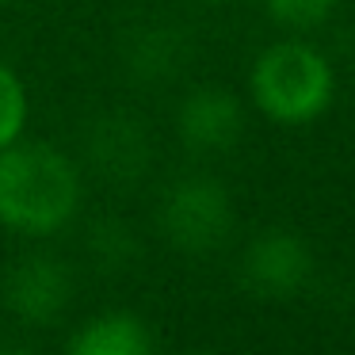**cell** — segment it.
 Instances as JSON below:
<instances>
[{
  "instance_id": "obj_5",
  "label": "cell",
  "mask_w": 355,
  "mask_h": 355,
  "mask_svg": "<svg viewBox=\"0 0 355 355\" xmlns=\"http://www.w3.org/2000/svg\"><path fill=\"white\" fill-rule=\"evenodd\" d=\"M73 302V275L58 256L31 252L16 260L4 275V306L12 317L35 329H50L62 321Z\"/></svg>"
},
{
  "instance_id": "obj_8",
  "label": "cell",
  "mask_w": 355,
  "mask_h": 355,
  "mask_svg": "<svg viewBox=\"0 0 355 355\" xmlns=\"http://www.w3.org/2000/svg\"><path fill=\"white\" fill-rule=\"evenodd\" d=\"M123 58L126 73L138 85H168L191 62V42H187V31L172 24H149L126 39Z\"/></svg>"
},
{
  "instance_id": "obj_11",
  "label": "cell",
  "mask_w": 355,
  "mask_h": 355,
  "mask_svg": "<svg viewBox=\"0 0 355 355\" xmlns=\"http://www.w3.org/2000/svg\"><path fill=\"white\" fill-rule=\"evenodd\" d=\"M24 123H27V92L16 73L8 65H0V149L19 141Z\"/></svg>"
},
{
  "instance_id": "obj_3",
  "label": "cell",
  "mask_w": 355,
  "mask_h": 355,
  "mask_svg": "<svg viewBox=\"0 0 355 355\" xmlns=\"http://www.w3.org/2000/svg\"><path fill=\"white\" fill-rule=\"evenodd\" d=\"M161 233L176 252L207 256L225 245L233 230V202L222 180L214 176H184L164 191L161 210H157Z\"/></svg>"
},
{
  "instance_id": "obj_4",
  "label": "cell",
  "mask_w": 355,
  "mask_h": 355,
  "mask_svg": "<svg viewBox=\"0 0 355 355\" xmlns=\"http://www.w3.org/2000/svg\"><path fill=\"white\" fill-rule=\"evenodd\" d=\"M309 279H313V252L291 230H263L241 256V283L256 298H294L306 291Z\"/></svg>"
},
{
  "instance_id": "obj_14",
  "label": "cell",
  "mask_w": 355,
  "mask_h": 355,
  "mask_svg": "<svg viewBox=\"0 0 355 355\" xmlns=\"http://www.w3.org/2000/svg\"><path fill=\"white\" fill-rule=\"evenodd\" d=\"M199 4H225V0H199Z\"/></svg>"
},
{
  "instance_id": "obj_9",
  "label": "cell",
  "mask_w": 355,
  "mask_h": 355,
  "mask_svg": "<svg viewBox=\"0 0 355 355\" xmlns=\"http://www.w3.org/2000/svg\"><path fill=\"white\" fill-rule=\"evenodd\" d=\"M65 355H153V340H149L146 324L138 317L111 313V317L85 324L69 340Z\"/></svg>"
},
{
  "instance_id": "obj_13",
  "label": "cell",
  "mask_w": 355,
  "mask_h": 355,
  "mask_svg": "<svg viewBox=\"0 0 355 355\" xmlns=\"http://www.w3.org/2000/svg\"><path fill=\"white\" fill-rule=\"evenodd\" d=\"M0 355H35L31 347H19V344H0Z\"/></svg>"
},
{
  "instance_id": "obj_7",
  "label": "cell",
  "mask_w": 355,
  "mask_h": 355,
  "mask_svg": "<svg viewBox=\"0 0 355 355\" xmlns=\"http://www.w3.org/2000/svg\"><path fill=\"white\" fill-rule=\"evenodd\" d=\"M176 134L191 153H225L245 134V107L230 88L202 85L180 100Z\"/></svg>"
},
{
  "instance_id": "obj_12",
  "label": "cell",
  "mask_w": 355,
  "mask_h": 355,
  "mask_svg": "<svg viewBox=\"0 0 355 355\" xmlns=\"http://www.w3.org/2000/svg\"><path fill=\"white\" fill-rule=\"evenodd\" d=\"M268 16L286 31H313L336 12V0H263Z\"/></svg>"
},
{
  "instance_id": "obj_6",
  "label": "cell",
  "mask_w": 355,
  "mask_h": 355,
  "mask_svg": "<svg viewBox=\"0 0 355 355\" xmlns=\"http://www.w3.org/2000/svg\"><path fill=\"white\" fill-rule=\"evenodd\" d=\"M85 161L100 180H107L115 187H130L149 172L153 141L134 115L103 111L85 130Z\"/></svg>"
},
{
  "instance_id": "obj_2",
  "label": "cell",
  "mask_w": 355,
  "mask_h": 355,
  "mask_svg": "<svg viewBox=\"0 0 355 355\" xmlns=\"http://www.w3.org/2000/svg\"><path fill=\"white\" fill-rule=\"evenodd\" d=\"M248 88L271 123L306 126L332 103V65L309 42L286 39L256 58Z\"/></svg>"
},
{
  "instance_id": "obj_1",
  "label": "cell",
  "mask_w": 355,
  "mask_h": 355,
  "mask_svg": "<svg viewBox=\"0 0 355 355\" xmlns=\"http://www.w3.org/2000/svg\"><path fill=\"white\" fill-rule=\"evenodd\" d=\"M80 207V176L54 146L0 149V225L24 237H50L65 230Z\"/></svg>"
},
{
  "instance_id": "obj_10",
  "label": "cell",
  "mask_w": 355,
  "mask_h": 355,
  "mask_svg": "<svg viewBox=\"0 0 355 355\" xmlns=\"http://www.w3.org/2000/svg\"><path fill=\"white\" fill-rule=\"evenodd\" d=\"M85 248H88V260L100 271H123L138 252V241L119 218H100V222L88 225Z\"/></svg>"
}]
</instances>
